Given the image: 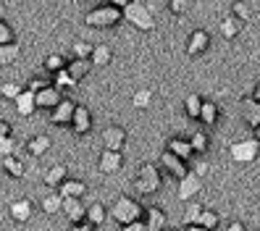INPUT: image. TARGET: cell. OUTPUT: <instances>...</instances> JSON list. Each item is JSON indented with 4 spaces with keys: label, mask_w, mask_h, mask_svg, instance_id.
Listing matches in <instances>:
<instances>
[{
    "label": "cell",
    "mask_w": 260,
    "mask_h": 231,
    "mask_svg": "<svg viewBox=\"0 0 260 231\" xmlns=\"http://www.w3.org/2000/svg\"><path fill=\"white\" fill-rule=\"evenodd\" d=\"M121 21H124V11L116 8L113 3H98L95 8L84 13V24L92 29H111Z\"/></svg>",
    "instance_id": "6da1fadb"
},
{
    "label": "cell",
    "mask_w": 260,
    "mask_h": 231,
    "mask_svg": "<svg viewBox=\"0 0 260 231\" xmlns=\"http://www.w3.org/2000/svg\"><path fill=\"white\" fill-rule=\"evenodd\" d=\"M145 215V208L137 203L134 197H118L113 208H111V218L118 223V226H126V223H134V221H142Z\"/></svg>",
    "instance_id": "7a4b0ae2"
},
{
    "label": "cell",
    "mask_w": 260,
    "mask_h": 231,
    "mask_svg": "<svg viewBox=\"0 0 260 231\" xmlns=\"http://www.w3.org/2000/svg\"><path fill=\"white\" fill-rule=\"evenodd\" d=\"M160 184H163V179H160L158 166L155 163H142L140 174H137V179H134L137 192H140V194H152V192L160 189Z\"/></svg>",
    "instance_id": "3957f363"
},
{
    "label": "cell",
    "mask_w": 260,
    "mask_h": 231,
    "mask_svg": "<svg viewBox=\"0 0 260 231\" xmlns=\"http://www.w3.org/2000/svg\"><path fill=\"white\" fill-rule=\"evenodd\" d=\"M124 19L129 24H134L140 32H150L152 26H155V19H152V13L145 8V3H137V0H132V3L124 8Z\"/></svg>",
    "instance_id": "277c9868"
},
{
    "label": "cell",
    "mask_w": 260,
    "mask_h": 231,
    "mask_svg": "<svg viewBox=\"0 0 260 231\" xmlns=\"http://www.w3.org/2000/svg\"><path fill=\"white\" fill-rule=\"evenodd\" d=\"M63 97H66V95H63V92H58L53 84H45L42 89L35 92V103H37L40 111H53V108L63 100Z\"/></svg>",
    "instance_id": "5b68a950"
},
{
    "label": "cell",
    "mask_w": 260,
    "mask_h": 231,
    "mask_svg": "<svg viewBox=\"0 0 260 231\" xmlns=\"http://www.w3.org/2000/svg\"><path fill=\"white\" fill-rule=\"evenodd\" d=\"M71 131L76 137H84L87 131H92V113H89V108L84 105H76L74 108V116H71Z\"/></svg>",
    "instance_id": "8992f818"
},
{
    "label": "cell",
    "mask_w": 260,
    "mask_h": 231,
    "mask_svg": "<svg viewBox=\"0 0 260 231\" xmlns=\"http://www.w3.org/2000/svg\"><path fill=\"white\" fill-rule=\"evenodd\" d=\"M257 152H260V142L255 140H242V142H237V145H232V158L234 160H239V163H250V160H255L257 158Z\"/></svg>",
    "instance_id": "52a82bcc"
},
{
    "label": "cell",
    "mask_w": 260,
    "mask_h": 231,
    "mask_svg": "<svg viewBox=\"0 0 260 231\" xmlns=\"http://www.w3.org/2000/svg\"><path fill=\"white\" fill-rule=\"evenodd\" d=\"M74 108H76V103L71 97H63L50 111V124L53 126H69L71 124V116H74Z\"/></svg>",
    "instance_id": "ba28073f"
},
{
    "label": "cell",
    "mask_w": 260,
    "mask_h": 231,
    "mask_svg": "<svg viewBox=\"0 0 260 231\" xmlns=\"http://www.w3.org/2000/svg\"><path fill=\"white\" fill-rule=\"evenodd\" d=\"M126 145V129L124 126H108L103 129V150H116L121 152Z\"/></svg>",
    "instance_id": "9c48e42d"
},
{
    "label": "cell",
    "mask_w": 260,
    "mask_h": 231,
    "mask_svg": "<svg viewBox=\"0 0 260 231\" xmlns=\"http://www.w3.org/2000/svg\"><path fill=\"white\" fill-rule=\"evenodd\" d=\"M121 166H124V155L116 150H103L100 158H98V168L103 174H118Z\"/></svg>",
    "instance_id": "30bf717a"
},
{
    "label": "cell",
    "mask_w": 260,
    "mask_h": 231,
    "mask_svg": "<svg viewBox=\"0 0 260 231\" xmlns=\"http://www.w3.org/2000/svg\"><path fill=\"white\" fill-rule=\"evenodd\" d=\"M160 163H163V168H166V174H171L176 181H179V179H184V176H189V166H187V160H181V158L171 155V152H163Z\"/></svg>",
    "instance_id": "8fae6325"
},
{
    "label": "cell",
    "mask_w": 260,
    "mask_h": 231,
    "mask_svg": "<svg viewBox=\"0 0 260 231\" xmlns=\"http://www.w3.org/2000/svg\"><path fill=\"white\" fill-rule=\"evenodd\" d=\"M8 213H11V218L16 223H26L29 218H32V213H35V205H32V200H29V197H19V200H13V203H11Z\"/></svg>",
    "instance_id": "7c38bea8"
},
{
    "label": "cell",
    "mask_w": 260,
    "mask_h": 231,
    "mask_svg": "<svg viewBox=\"0 0 260 231\" xmlns=\"http://www.w3.org/2000/svg\"><path fill=\"white\" fill-rule=\"evenodd\" d=\"M58 194H60V200H82L87 194V184L79 179H63L58 187Z\"/></svg>",
    "instance_id": "4fadbf2b"
},
{
    "label": "cell",
    "mask_w": 260,
    "mask_h": 231,
    "mask_svg": "<svg viewBox=\"0 0 260 231\" xmlns=\"http://www.w3.org/2000/svg\"><path fill=\"white\" fill-rule=\"evenodd\" d=\"M166 152H171V155L181 158V160H189L194 158V152H192V145H189V137H171L166 145Z\"/></svg>",
    "instance_id": "5bb4252c"
},
{
    "label": "cell",
    "mask_w": 260,
    "mask_h": 231,
    "mask_svg": "<svg viewBox=\"0 0 260 231\" xmlns=\"http://www.w3.org/2000/svg\"><path fill=\"white\" fill-rule=\"evenodd\" d=\"M208 48H210V35L205 32V29H194V32L189 35V40H187V53L189 55H203Z\"/></svg>",
    "instance_id": "9a60e30c"
},
{
    "label": "cell",
    "mask_w": 260,
    "mask_h": 231,
    "mask_svg": "<svg viewBox=\"0 0 260 231\" xmlns=\"http://www.w3.org/2000/svg\"><path fill=\"white\" fill-rule=\"evenodd\" d=\"M89 71H92V60L89 58H71V60H66V74L71 76L74 82H82Z\"/></svg>",
    "instance_id": "2e32d148"
},
{
    "label": "cell",
    "mask_w": 260,
    "mask_h": 231,
    "mask_svg": "<svg viewBox=\"0 0 260 231\" xmlns=\"http://www.w3.org/2000/svg\"><path fill=\"white\" fill-rule=\"evenodd\" d=\"M13 105H16V111H19V116H24V118H29L35 111H37V103H35V92L32 89H21L19 92V97L13 100Z\"/></svg>",
    "instance_id": "e0dca14e"
},
{
    "label": "cell",
    "mask_w": 260,
    "mask_h": 231,
    "mask_svg": "<svg viewBox=\"0 0 260 231\" xmlns=\"http://www.w3.org/2000/svg\"><path fill=\"white\" fill-rule=\"evenodd\" d=\"M24 147H26V152L32 158H42L45 152L50 150V137L48 134H35V137H29V140H26Z\"/></svg>",
    "instance_id": "ac0fdd59"
},
{
    "label": "cell",
    "mask_w": 260,
    "mask_h": 231,
    "mask_svg": "<svg viewBox=\"0 0 260 231\" xmlns=\"http://www.w3.org/2000/svg\"><path fill=\"white\" fill-rule=\"evenodd\" d=\"M63 179H69V168H66V163H55V166H50L48 171H45V176H42V181H45V187H60V181Z\"/></svg>",
    "instance_id": "d6986e66"
},
{
    "label": "cell",
    "mask_w": 260,
    "mask_h": 231,
    "mask_svg": "<svg viewBox=\"0 0 260 231\" xmlns=\"http://www.w3.org/2000/svg\"><path fill=\"white\" fill-rule=\"evenodd\" d=\"M176 192H179V200H187V203H189V200L200 192V179H197L194 174L179 179V189H176Z\"/></svg>",
    "instance_id": "ffe728a7"
},
{
    "label": "cell",
    "mask_w": 260,
    "mask_h": 231,
    "mask_svg": "<svg viewBox=\"0 0 260 231\" xmlns=\"http://www.w3.org/2000/svg\"><path fill=\"white\" fill-rule=\"evenodd\" d=\"M142 218H145V228L147 231H163L166 228V213L160 208H147Z\"/></svg>",
    "instance_id": "44dd1931"
},
{
    "label": "cell",
    "mask_w": 260,
    "mask_h": 231,
    "mask_svg": "<svg viewBox=\"0 0 260 231\" xmlns=\"http://www.w3.org/2000/svg\"><path fill=\"white\" fill-rule=\"evenodd\" d=\"M60 210L66 213V218L71 221V223H79V221H84V205H82V200H63V205H60Z\"/></svg>",
    "instance_id": "7402d4cb"
},
{
    "label": "cell",
    "mask_w": 260,
    "mask_h": 231,
    "mask_svg": "<svg viewBox=\"0 0 260 231\" xmlns=\"http://www.w3.org/2000/svg\"><path fill=\"white\" fill-rule=\"evenodd\" d=\"M89 60H92V69H103L108 66L113 60V50L108 48V45H92V53H89Z\"/></svg>",
    "instance_id": "603a6c76"
},
{
    "label": "cell",
    "mask_w": 260,
    "mask_h": 231,
    "mask_svg": "<svg viewBox=\"0 0 260 231\" xmlns=\"http://www.w3.org/2000/svg\"><path fill=\"white\" fill-rule=\"evenodd\" d=\"M105 218H108V210H105V205L103 203H92V205H87V210H84V221H89L95 228L98 226H103L105 223Z\"/></svg>",
    "instance_id": "cb8c5ba5"
},
{
    "label": "cell",
    "mask_w": 260,
    "mask_h": 231,
    "mask_svg": "<svg viewBox=\"0 0 260 231\" xmlns=\"http://www.w3.org/2000/svg\"><path fill=\"white\" fill-rule=\"evenodd\" d=\"M21 50H19V45L16 42H11V45H0V69H6V66H13L19 60Z\"/></svg>",
    "instance_id": "d4e9b609"
},
{
    "label": "cell",
    "mask_w": 260,
    "mask_h": 231,
    "mask_svg": "<svg viewBox=\"0 0 260 231\" xmlns=\"http://www.w3.org/2000/svg\"><path fill=\"white\" fill-rule=\"evenodd\" d=\"M0 166H3V171L11 176V179H21L24 176V163H21V158H13V155H8V158H0Z\"/></svg>",
    "instance_id": "484cf974"
},
{
    "label": "cell",
    "mask_w": 260,
    "mask_h": 231,
    "mask_svg": "<svg viewBox=\"0 0 260 231\" xmlns=\"http://www.w3.org/2000/svg\"><path fill=\"white\" fill-rule=\"evenodd\" d=\"M197 121H203L205 126H213L218 121V105L213 103V100H203V108H200V118Z\"/></svg>",
    "instance_id": "4316f807"
},
{
    "label": "cell",
    "mask_w": 260,
    "mask_h": 231,
    "mask_svg": "<svg viewBox=\"0 0 260 231\" xmlns=\"http://www.w3.org/2000/svg\"><path fill=\"white\" fill-rule=\"evenodd\" d=\"M242 108H244V121H247V124L255 129V126L260 124V103H255V100L250 97V100L242 103Z\"/></svg>",
    "instance_id": "83f0119b"
},
{
    "label": "cell",
    "mask_w": 260,
    "mask_h": 231,
    "mask_svg": "<svg viewBox=\"0 0 260 231\" xmlns=\"http://www.w3.org/2000/svg\"><path fill=\"white\" fill-rule=\"evenodd\" d=\"M42 69L48 71V74H58V71L66 69V58L60 55V53H50L48 58L42 60Z\"/></svg>",
    "instance_id": "f1b7e54d"
},
{
    "label": "cell",
    "mask_w": 260,
    "mask_h": 231,
    "mask_svg": "<svg viewBox=\"0 0 260 231\" xmlns=\"http://www.w3.org/2000/svg\"><path fill=\"white\" fill-rule=\"evenodd\" d=\"M60 205H63V200H60V194H45L42 200H40V208L48 213V215H55L58 210H60Z\"/></svg>",
    "instance_id": "f546056e"
},
{
    "label": "cell",
    "mask_w": 260,
    "mask_h": 231,
    "mask_svg": "<svg viewBox=\"0 0 260 231\" xmlns=\"http://www.w3.org/2000/svg\"><path fill=\"white\" fill-rule=\"evenodd\" d=\"M189 145H192L194 155H205L208 147H210V140H208V134H192L189 137Z\"/></svg>",
    "instance_id": "4dcf8cb0"
},
{
    "label": "cell",
    "mask_w": 260,
    "mask_h": 231,
    "mask_svg": "<svg viewBox=\"0 0 260 231\" xmlns=\"http://www.w3.org/2000/svg\"><path fill=\"white\" fill-rule=\"evenodd\" d=\"M200 108H203V97H200V95H187L184 111H187L189 118H200Z\"/></svg>",
    "instance_id": "1f68e13d"
},
{
    "label": "cell",
    "mask_w": 260,
    "mask_h": 231,
    "mask_svg": "<svg viewBox=\"0 0 260 231\" xmlns=\"http://www.w3.org/2000/svg\"><path fill=\"white\" fill-rule=\"evenodd\" d=\"M239 29H242V24L232 16V19H223L221 21V35L226 37V40H234L237 35H239Z\"/></svg>",
    "instance_id": "d6a6232c"
},
{
    "label": "cell",
    "mask_w": 260,
    "mask_h": 231,
    "mask_svg": "<svg viewBox=\"0 0 260 231\" xmlns=\"http://www.w3.org/2000/svg\"><path fill=\"white\" fill-rule=\"evenodd\" d=\"M74 84H76V82L66 74V69H63V71H58V74H53V87H55L58 92H66V89H71Z\"/></svg>",
    "instance_id": "836d02e7"
},
{
    "label": "cell",
    "mask_w": 260,
    "mask_h": 231,
    "mask_svg": "<svg viewBox=\"0 0 260 231\" xmlns=\"http://www.w3.org/2000/svg\"><path fill=\"white\" fill-rule=\"evenodd\" d=\"M24 87H19L16 82H3V84H0V97H3V100H16L19 97V92H21Z\"/></svg>",
    "instance_id": "e575fe53"
},
{
    "label": "cell",
    "mask_w": 260,
    "mask_h": 231,
    "mask_svg": "<svg viewBox=\"0 0 260 231\" xmlns=\"http://www.w3.org/2000/svg\"><path fill=\"white\" fill-rule=\"evenodd\" d=\"M232 16H234L239 24H247V21H250V6H247V3H234V6H232Z\"/></svg>",
    "instance_id": "d590c367"
},
{
    "label": "cell",
    "mask_w": 260,
    "mask_h": 231,
    "mask_svg": "<svg viewBox=\"0 0 260 231\" xmlns=\"http://www.w3.org/2000/svg\"><path fill=\"white\" fill-rule=\"evenodd\" d=\"M71 58H89V53H92V45L89 42H84V40H76L74 45H71Z\"/></svg>",
    "instance_id": "8d00e7d4"
},
{
    "label": "cell",
    "mask_w": 260,
    "mask_h": 231,
    "mask_svg": "<svg viewBox=\"0 0 260 231\" xmlns=\"http://www.w3.org/2000/svg\"><path fill=\"white\" fill-rule=\"evenodd\" d=\"M197 223L213 231V228H218V215L213 213V210H203V213H200V218H197Z\"/></svg>",
    "instance_id": "74e56055"
},
{
    "label": "cell",
    "mask_w": 260,
    "mask_h": 231,
    "mask_svg": "<svg viewBox=\"0 0 260 231\" xmlns=\"http://www.w3.org/2000/svg\"><path fill=\"white\" fill-rule=\"evenodd\" d=\"M200 213H203V208L197 205L194 200H189V203H187V210H184V223H197Z\"/></svg>",
    "instance_id": "f35d334b"
},
{
    "label": "cell",
    "mask_w": 260,
    "mask_h": 231,
    "mask_svg": "<svg viewBox=\"0 0 260 231\" xmlns=\"http://www.w3.org/2000/svg\"><path fill=\"white\" fill-rule=\"evenodd\" d=\"M11 42H16V32H13L8 21H0V45H11Z\"/></svg>",
    "instance_id": "ab89813d"
},
{
    "label": "cell",
    "mask_w": 260,
    "mask_h": 231,
    "mask_svg": "<svg viewBox=\"0 0 260 231\" xmlns=\"http://www.w3.org/2000/svg\"><path fill=\"white\" fill-rule=\"evenodd\" d=\"M194 6V0H168V11L171 13H187Z\"/></svg>",
    "instance_id": "60d3db41"
},
{
    "label": "cell",
    "mask_w": 260,
    "mask_h": 231,
    "mask_svg": "<svg viewBox=\"0 0 260 231\" xmlns=\"http://www.w3.org/2000/svg\"><path fill=\"white\" fill-rule=\"evenodd\" d=\"M150 100H152L150 89H137V92H134V97H132L134 108H147V105H150Z\"/></svg>",
    "instance_id": "b9f144b4"
},
{
    "label": "cell",
    "mask_w": 260,
    "mask_h": 231,
    "mask_svg": "<svg viewBox=\"0 0 260 231\" xmlns=\"http://www.w3.org/2000/svg\"><path fill=\"white\" fill-rule=\"evenodd\" d=\"M16 152V142H13V137H0V158H8Z\"/></svg>",
    "instance_id": "7bdbcfd3"
},
{
    "label": "cell",
    "mask_w": 260,
    "mask_h": 231,
    "mask_svg": "<svg viewBox=\"0 0 260 231\" xmlns=\"http://www.w3.org/2000/svg\"><path fill=\"white\" fill-rule=\"evenodd\" d=\"M45 84H48V82H45V79H40V76H32V79H29V84H26V89H32V92H37V89H42Z\"/></svg>",
    "instance_id": "ee69618b"
},
{
    "label": "cell",
    "mask_w": 260,
    "mask_h": 231,
    "mask_svg": "<svg viewBox=\"0 0 260 231\" xmlns=\"http://www.w3.org/2000/svg\"><path fill=\"white\" fill-rule=\"evenodd\" d=\"M69 231H95V226L89 223V221H79V223H71Z\"/></svg>",
    "instance_id": "f6af8a7d"
},
{
    "label": "cell",
    "mask_w": 260,
    "mask_h": 231,
    "mask_svg": "<svg viewBox=\"0 0 260 231\" xmlns=\"http://www.w3.org/2000/svg\"><path fill=\"white\" fill-rule=\"evenodd\" d=\"M121 231H147V228H145V221H134V223L121 226Z\"/></svg>",
    "instance_id": "bcb514c9"
},
{
    "label": "cell",
    "mask_w": 260,
    "mask_h": 231,
    "mask_svg": "<svg viewBox=\"0 0 260 231\" xmlns=\"http://www.w3.org/2000/svg\"><path fill=\"white\" fill-rule=\"evenodd\" d=\"M11 134H13V126L8 124V121L0 118V137H11Z\"/></svg>",
    "instance_id": "7dc6e473"
},
{
    "label": "cell",
    "mask_w": 260,
    "mask_h": 231,
    "mask_svg": "<svg viewBox=\"0 0 260 231\" xmlns=\"http://www.w3.org/2000/svg\"><path fill=\"white\" fill-rule=\"evenodd\" d=\"M205 171H208V166H205L203 160H200V163L194 166V176H197V179H203V176H205Z\"/></svg>",
    "instance_id": "c3c4849f"
},
{
    "label": "cell",
    "mask_w": 260,
    "mask_h": 231,
    "mask_svg": "<svg viewBox=\"0 0 260 231\" xmlns=\"http://www.w3.org/2000/svg\"><path fill=\"white\" fill-rule=\"evenodd\" d=\"M226 231H247V228H244V223H242V221H232V223L226 226Z\"/></svg>",
    "instance_id": "681fc988"
},
{
    "label": "cell",
    "mask_w": 260,
    "mask_h": 231,
    "mask_svg": "<svg viewBox=\"0 0 260 231\" xmlns=\"http://www.w3.org/2000/svg\"><path fill=\"white\" fill-rule=\"evenodd\" d=\"M108 3H113L116 8H121V11H124V8H126V6L132 3V0H108Z\"/></svg>",
    "instance_id": "f907efd6"
},
{
    "label": "cell",
    "mask_w": 260,
    "mask_h": 231,
    "mask_svg": "<svg viewBox=\"0 0 260 231\" xmlns=\"http://www.w3.org/2000/svg\"><path fill=\"white\" fill-rule=\"evenodd\" d=\"M187 231H210V228H205L200 223H187Z\"/></svg>",
    "instance_id": "816d5d0a"
},
{
    "label": "cell",
    "mask_w": 260,
    "mask_h": 231,
    "mask_svg": "<svg viewBox=\"0 0 260 231\" xmlns=\"http://www.w3.org/2000/svg\"><path fill=\"white\" fill-rule=\"evenodd\" d=\"M79 6H89V8H95L98 6V0H76Z\"/></svg>",
    "instance_id": "f5cc1de1"
},
{
    "label": "cell",
    "mask_w": 260,
    "mask_h": 231,
    "mask_svg": "<svg viewBox=\"0 0 260 231\" xmlns=\"http://www.w3.org/2000/svg\"><path fill=\"white\" fill-rule=\"evenodd\" d=\"M252 100L260 103V84H255V89H252Z\"/></svg>",
    "instance_id": "db71d44e"
},
{
    "label": "cell",
    "mask_w": 260,
    "mask_h": 231,
    "mask_svg": "<svg viewBox=\"0 0 260 231\" xmlns=\"http://www.w3.org/2000/svg\"><path fill=\"white\" fill-rule=\"evenodd\" d=\"M252 137H255V140H257V142H260V124H257V126H255V129H252Z\"/></svg>",
    "instance_id": "11a10c76"
},
{
    "label": "cell",
    "mask_w": 260,
    "mask_h": 231,
    "mask_svg": "<svg viewBox=\"0 0 260 231\" xmlns=\"http://www.w3.org/2000/svg\"><path fill=\"white\" fill-rule=\"evenodd\" d=\"M0 21H6V6L0 3Z\"/></svg>",
    "instance_id": "9f6ffc18"
},
{
    "label": "cell",
    "mask_w": 260,
    "mask_h": 231,
    "mask_svg": "<svg viewBox=\"0 0 260 231\" xmlns=\"http://www.w3.org/2000/svg\"><path fill=\"white\" fill-rule=\"evenodd\" d=\"M163 231H176V228H163Z\"/></svg>",
    "instance_id": "6f0895ef"
}]
</instances>
